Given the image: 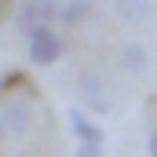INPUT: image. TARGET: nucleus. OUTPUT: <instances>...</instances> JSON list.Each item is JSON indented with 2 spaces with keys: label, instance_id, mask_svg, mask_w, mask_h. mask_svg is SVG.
Masks as SVG:
<instances>
[{
  "label": "nucleus",
  "instance_id": "1",
  "mask_svg": "<svg viewBox=\"0 0 157 157\" xmlns=\"http://www.w3.org/2000/svg\"><path fill=\"white\" fill-rule=\"evenodd\" d=\"M26 37H29V62H33V66H55V62L62 59V51H66L62 37H59L51 26H40V29L26 33Z\"/></svg>",
  "mask_w": 157,
  "mask_h": 157
},
{
  "label": "nucleus",
  "instance_id": "2",
  "mask_svg": "<svg viewBox=\"0 0 157 157\" xmlns=\"http://www.w3.org/2000/svg\"><path fill=\"white\" fill-rule=\"evenodd\" d=\"M59 18V4L55 0H18V11H15V22L22 33H33L40 26H51Z\"/></svg>",
  "mask_w": 157,
  "mask_h": 157
},
{
  "label": "nucleus",
  "instance_id": "3",
  "mask_svg": "<svg viewBox=\"0 0 157 157\" xmlns=\"http://www.w3.org/2000/svg\"><path fill=\"white\" fill-rule=\"evenodd\" d=\"M0 121L11 135H26L29 124H33V102L22 99V95H4V106H0Z\"/></svg>",
  "mask_w": 157,
  "mask_h": 157
},
{
  "label": "nucleus",
  "instance_id": "4",
  "mask_svg": "<svg viewBox=\"0 0 157 157\" xmlns=\"http://www.w3.org/2000/svg\"><path fill=\"white\" fill-rule=\"evenodd\" d=\"M70 128H73L77 143H88V146H102V139H106V135H102V128L88 117L84 110H70Z\"/></svg>",
  "mask_w": 157,
  "mask_h": 157
},
{
  "label": "nucleus",
  "instance_id": "5",
  "mask_svg": "<svg viewBox=\"0 0 157 157\" xmlns=\"http://www.w3.org/2000/svg\"><path fill=\"white\" fill-rule=\"evenodd\" d=\"M80 95H84L88 110H95V113H110V99H106V88H102V80L95 77V73H84V77H80Z\"/></svg>",
  "mask_w": 157,
  "mask_h": 157
},
{
  "label": "nucleus",
  "instance_id": "6",
  "mask_svg": "<svg viewBox=\"0 0 157 157\" xmlns=\"http://www.w3.org/2000/svg\"><path fill=\"white\" fill-rule=\"evenodd\" d=\"M113 7H117L121 18L132 22V26H143V22H150V15H154V4H150V0H113Z\"/></svg>",
  "mask_w": 157,
  "mask_h": 157
},
{
  "label": "nucleus",
  "instance_id": "7",
  "mask_svg": "<svg viewBox=\"0 0 157 157\" xmlns=\"http://www.w3.org/2000/svg\"><path fill=\"white\" fill-rule=\"evenodd\" d=\"M91 7H95V0H66L59 7V22L66 29H73V26H80V22L91 18Z\"/></svg>",
  "mask_w": 157,
  "mask_h": 157
},
{
  "label": "nucleus",
  "instance_id": "8",
  "mask_svg": "<svg viewBox=\"0 0 157 157\" xmlns=\"http://www.w3.org/2000/svg\"><path fill=\"white\" fill-rule=\"evenodd\" d=\"M121 62H124L128 73H143V70H146V48H143V44H128V48L121 51Z\"/></svg>",
  "mask_w": 157,
  "mask_h": 157
},
{
  "label": "nucleus",
  "instance_id": "9",
  "mask_svg": "<svg viewBox=\"0 0 157 157\" xmlns=\"http://www.w3.org/2000/svg\"><path fill=\"white\" fill-rule=\"evenodd\" d=\"M22 84H29V77H26L22 70H11L7 77H0V95H7V91H15V88H22Z\"/></svg>",
  "mask_w": 157,
  "mask_h": 157
},
{
  "label": "nucleus",
  "instance_id": "10",
  "mask_svg": "<svg viewBox=\"0 0 157 157\" xmlns=\"http://www.w3.org/2000/svg\"><path fill=\"white\" fill-rule=\"evenodd\" d=\"M73 157H102V146H88V143H77V154Z\"/></svg>",
  "mask_w": 157,
  "mask_h": 157
},
{
  "label": "nucleus",
  "instance_id": "11",
  "mask_svg": "<svg viewBox=\"0 0 157 157\" xmlns=\"http://www.w3.org/2000/svg\"><path fill=\"white\" fill-rule=\"evenodd\" d=\"M146 150H150V157H157V128L150 132V139H146Z\"/></svg>",
  "mask_w": 157,
  "mask_h": 157
},
{
  "label": "nucleus",
  "instance_id": "12",
  "mask_svg": "<svg viewBox=\"0 0 157 157\" xmlns=\"http://www.w3.org/2000/svg\"><path fill=\"white\" fill-rule=\"evenodd\" d=\"M7 15H11V0H0V22H4Z\"/></svg>",
  "mask_w": 157,
  "mask_h": 157
},
{
  "label": "nucleus",
  "instance_id": "13",
  "mask_svg": "<svg viewBox=\"0 0 157 157\" xmlns=\"http://www.w3.org/2000/svg\"><path fill=\"white\" fill-rule=\"evenodd\" d=\"M4 135H7V128H4V121H0V143H4Z\"/></svg>",
  "mask_w": 157,
  "mask_h": 157
}]
</instances>
